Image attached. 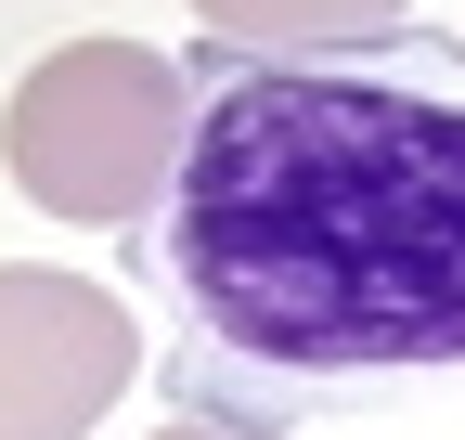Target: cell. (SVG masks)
Returning a JSON list of instances; mask_svg holds the SVG:
<instances>
[{"mask_svg":"<svg viewBox=\"0 0 465 440\" xmlns=\"http://www.w3.org/2000/svg\"><path fill=\"white\" fill-rule=\"evenodd\" d=\"M182 143H194V91H182L168 52L65 39L14 91V117H0V169H14L26 207H52V220H143L182 182Z\"/></svg>","mask_w":465,"mask_h":440,"instance_id":"obj_2","label":"cell"},{"mask_svg":"<svg viewBox=\"0 0 465 440\" xmlns=\"http://www.w3.org/2000/svg\"><path fill=\"white\" fill-rule=\"evenodd\" d=\"M220 39H259V52H311V39H388L401 0H194Z\"/></svg>","mask_w":465,"mask_h":440,"instance_id":"obj_4","label":"cell"},{"mask_svg":"<svg viewBox=\"0 0 465 440\" xmlns=\"http://www.w3.org/2000/svg\"><path fill=\"white\" fill-rule=\"evenodd\" d=\"M143 324L78 272H0V440H78L130 389Z\"/></svg>","mask_w":465,"mask_h":440,"instance_id":"obj_3","label":"cell"},{"mask_svg":"<svg viewBox=\"0 0 465 440\" xmlns=\"http://www.w3.org/2000/svg\"><path fill=\"white\" fill-rule=\"evenodd\" d=\"M155 440H232V427H155Z\"/></svg>","mask_w":465,"mask_h":440,"instance_id":"obj_5","label":"cell"},{"mask_svg":"<svg viewBox=\"0 0 465 440\" xmlns=\"http://www.w3.org/2000/svg\"><path fill=\"white\" fill-rule=\"evenodd\" d=\"M168 259L246 363H465V104L349 65L220 78L168 182Z\"/></svg>","mask_w":465,"mask_h":440,"instance_id":"obj_1","label":"cell"}]
</instances>
